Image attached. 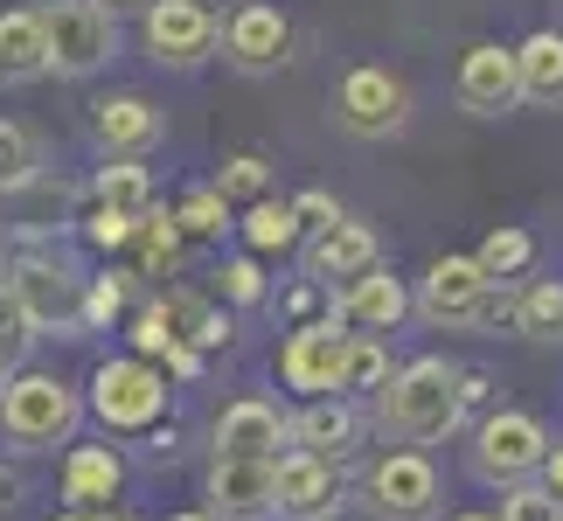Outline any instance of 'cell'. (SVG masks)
I'll use <instances>...</instances> for the list:
<instances>
[{
	"instance_id": "obj_1",
	"label": "cell",
	"mask_w": 563,
	"mask_h": 521,
	"mask_svg": "<svg viewBox=\"0 0 563 521\" xmlns=\"http://www.w3.org/2000/svg\"><path fill=\"white\" fill-rule=\"evenodd\" d=\"M376 424L397 445H431L460 424V368L445 355H418L404 368H389V383L376 389Z\"/></svg>"
},
{
	"instance_id": "obj_2",
	"label": "cell",
	"mask_w": 563,
	"mask_h": 521,
	"mask_svg": "<svg viewBox=\"0 0 563 521\" xmlns=\"http://www.w3.org/2000/svg\"><path fill=\"white\" fill-rule=\"evenodd\" d=\"M84 418V397L70 383L56 376H35V368H21V376L0 383V439L14 452H49V445H70V431Z\"/></svg>"
},
{
	"instance_id": "obj_3",
	"label": "cell",
	"mask_w": 563,
	"mask_h": 521,
	"mask_svg": "<svg viewBox=\"0 0 563 521\" xmlns=\"http://www.w3.org/2000/svg\"><path fill=\"white\" fill-rule=\"evenodd\" d=\"M42 35H49L56 77H91L119 56V8L112 0H42Z\"/></svg>"
},
{
	"instance_id": "obj_4",
	"label": "cell",
	"mask_w": 563,
	"mask_h": 521,
	"mask_svg": "<svg viewBox=\"0 0 563 521\" xmlns=\"http://www.w3.org/2000/svg\"><path fill=\"white\" fill-rule=\"evenodd\" d=\"M334 125L349 140H397L410 125V84L383 63H355L334 84Z\"/></svg>"
},
{
	"instance_id": "obj_5",
	"label": "cell",
	"mask_w": 563,
	"mask_h": 521,
	"mask_svg": "<svg viewBox=\"0 0 563 521\" xmlns=\"http://www.w3.org/2000/svg\"><path fill=\"white\" fill-rule=\"evenodd\" d=\"M362 501H369L376 521H431L445 501V487H439V466L418 445H397L362 473Z\"/></svg>"
},
{
	"instance_id": "obj_6",
	"label": "cell",
	"mask_w": 563,
	"mask_h": 521,
	"mask_svg": "<svg viewBox=\"0 0 563 521\" xmlns=\"http://www.w3.org/2000/svg\"><path fill=\"white\" fill-rule=\"evenodd\" d=\"M91 410L104 431H146L167 410V376L146 355H112L91 368Z\"/></svg>"
},
{
	"instance_id": "obj_7",
	"label": "cell",
	"mask_w": 563,
	"mask_h": 521,
	"mask_svg": "<svg viewBox=\"0 0 563 521\" xmlns=\"http://www.w3.org/2000/svg\"><path fill=\"white\" fill-rule=\"evenodd\" d=\"M543 452H550V431L529 418V410H494V418L473 431V480L487 487H515V480H536L543 473Z\"/></svg>"
},
{
	"instance_id": "obj_8",
	"label": "cell",
	"mask_w": 563,
	"mask_h": 521,
	"mask_svg": "<svg viewBox=\"0 0 563 521\" xmlns=\"http://www.w3.org/2000/svg\"><path fill=\"white\" fill-rule=\"evenodd\" d=\"M146 56L161 63V70H195V63H209V49L223 42L216 29V14L202 0H146Z\"/></svg>"
},
{
	"instance_id": "obj_9",
	"label": "cell",
	"mask_w": 563,
	"mask_h": 521,
	"mask_svg": "<svg viewBox=\"0 0 563 521\" xmlns=\"http://www.w3.org/2000/svg\"><path fill=\"white\" fill-rule=\"evenodd\" d=\"M14 292H21V307H29L35 334H63V341L84 334V278L70 265H56V257H29V265L14 271Z\"/></svg>"
},
{
	"instance_id": "obj_10",
	"label": "cell",
	"mask_w": 563,
	"mask_h": 521,
	"mask_svg": "<svg viewBox=\"0 0 563 521\" xmlns=\"http://www.w3.org/2000/svg\"><path fill=\"white\" fill-rule=\"evenodd\" d=\"M341 355H349V334L334 320H299L278 347V376H286V389H307V397H341Z\"/></svg>"
},
{
	"instance_id": "obj_11",
	"label": "cell",
	"mask_w": 563,
	"mask_h": 521,
	"mask_svg": "<svg viewBox=\"0 0 563 521\" xmlns=\"http://www.w3.org/2000/svg\"><path fill=\"white\" fill-rule=\"evenodd\" d=\"M202 494H209V514L216 521H272L278 514L272 459H236V452H216Z\"/></svg>"
},
{
	"instance_id": "obj_12",
	"label": "cell",
	"mask_w": 563,
	"mask_h": 521,
	"mask_svg": "<svg viewBox=\"0 0 563 521\" xmlns=\"http://www.w3.org/2000/svg\"><path fill=\"white\" fill-rule=\"evenodd\" d=\"M494 278L473 265V257H439L424 271V292H418V313L431 328H481V307H487Z\"/></svg>"
},
{
	"instance_id": "obj_13",
	"label": "cell",
	"mask_w": 563,
	"mask_h": 521,
	"mask_svg": "<svg viewBox=\"0 0 563 521\" xmlns=\"http://www.w3.org/2000/svg\"><path fill=\"white\" fill-rule=\"evenodd\" d=\"M286 49H292V21H286V8H272V0H244V8L223 21V56H230L244 77L278 70V63H286Z\"/></svg>"
},
{
	"instance_id": "obj_14",
	"label": "cell",
	"mask_w": 563,
	"mask_h": 521,
	"mask_svg": "<svg viewBox=\"0 0 563 521\" xmlns=\"http://www.w3.org/2000/svg\"><path fill=\"white\" fill-rule=\"evenodd\" d=\"M452 91H460V104L473 119H501L522 104V77H515V49H501V42H473V49L460 56V77H452Z\"/></svg>"
},
{
	"instance_id": "obj_15",
	"label": "cell",
	"mask_w": 563,
	"mask_h": 521,
	"mask_svg": "<svg viewBox=\"0 0 563 521\" xmlns=\"http://www.w3.org/2000/svg\"><path fill=\"white\" fill-rule=\"evenodd\" d=\"M272 487H278V514H292V521H328L341 508L334 459H313V452H299V445L272 459Z\"/></svg>"
},
{
	"instance_id": "obj_16",
	"label": "cell",
	"mask_w": 563,
	"mask_h": 521,
	"mask_svg": "<svg viewBox=\"0 0 563 521\" xmlns=\"http://www.w3.org/2000/svg\"><path fill=\"white\" fill-rule=\"evenodd\" d=\"M91 133H98V146L104 154H125V160H140L146 146H154L161 133H167V119L146 104L140 91H112V98H98L91 104Z\"/></svg>"
},
{
	"instance_id": "obj_17",
	"label": "cell",
	"mask_w": 563,
	"mask_h": 521,
	"mask_svg": "<svg viewBox=\"0 0 563 521\" xmlns=\"http://www.w3.org/2000/svg\"><path fill=\"white\" fill-rule=\"evenodd\" d=\"M286 445L313 452V459H349V452L362 445V410H355L349 397H313V403L286 424Z\"/></svg>"
},
{
	"instance_id": "obj_18",
	"label": "cell",
	"mask_w": 563,
	"mask_h": 521,
	"mask_svg": "<svg viewBox=\"0 0 563 521\" xmlns=\"http://www.w3.org/2000/svg\"><path fill=\"white\" fill-rule=\"evenodd\" d=\"M278 445H286V424H278V410L265 397L223 403V418H216V452H236V459H278Z\"/></svg>"
},
{
	"instance_id": "obj_19",
	"label": "cell",
	"mask_w": 563,
	"mask_h": 521,
	"mask_svg": "<svg viewBox=\"0 0 563 521\" xmlns=\"http://www.w3.org/2000/svg\"><path fill=\"white\" fill-rule=\"evenodd\" d=\"M376 265V230L369 223H328V230H313V244H307V278H320V286H334V278H355V271H369Z\"/></svg>"
},
{
	"instance_id": "obj_20",
	"label": "cell",
	"mask_w": 563,
	"mask_h": 521,
	"mask_svg": "<svg viewBox=\"0 0 563 521\" xmlns=\"http://www.w3.org/2000/svg\"><path fill=\"white\" fill-rule=\"evenodd\" d=\"M334 313L341 320H355V328H369V334H389L397 320L410 313V292H404V278H389V271H355L349 278V292L334 299Z\"/></svg>"
},
{
	"instance_id": "obj_21",
	"label": "cell",
	"mask_w": 563,
	"mask_h": 521,
	"mask_svg": "<svg viewBox=\"0 0 563 521\" xmlns=\"http://www.w3.org/2000/svg\"><path fill=\"white\" fill-rule=\"evenodd\" d=\"M119 487H125V459L112 445H77L70 459H63V501L84 508V514H98Z\"/></svg>"
},
{
	"instance_id": "obj_22",
	"label": "cell",
	"mask_w": 563,
	"mask_h": 521,
	"mask_svg": "<svg viewBox=\"0 0 563 521\" xmlns=\"http://www.w3.org/2000/svg\"><path fill=\"white\" fill-rule=\"evenodd\" d=\"M49 70V35H42V14L35 8H8L0 14V77L8 84H29Z\"/></svg>"
},
{
	"instance_id": "obj_23",
	"label": "cell",
	"mask_w": 563,
	"mask_h": 521,
	"mask_svg": "<svg viewBox=\"0 0 563 521\" xmlns=\"http://www.w3.org/2000/svg\"><path fill=\"white\" fill-rule=\"evenodd\" d=\"M515 77H522V104H563V35L536 29L522 49H515Z\"/></svg>"
},
{
	"instance_id": "obj_24",
	"label": "cell",
	"mask_w": 563,
	"mask_h": 521,
	"mask_svg": "<svg viewBox=\"0 0 563 521\" xmlns=\"http://www.w3.org/2000/svg\"><path fill=\"white\" fill-rule=\"evenodd\" d=\"M161 313H167V334H175L181 347H195V355L230 341V320L216 313L202 292H167V299H161Z\"/></svg>"
},
{
	"instance_id": "obj_25",
	"label": "cell",
	"mask_w": 563,
	"mask_h": 521,
	"mask_svg": "<svg viewBox=\"0 0 563 521\" xmlns=\"http://www.w3.org/2000/svg\"><path fill=\"white\" fill-rule=\"evenodd\" d=\"M515 334H529L543 347H563V286H556V278L515 292Z\"/></svg>"
},
{
	"instance_id": "obj_26",
	"label": "cell",
	"mask_w": 563,
	"mask_h": 521,
	"mask_svg": "<svg viewBox=\"0 0 563 521\" xmlns=\"http://www.w3.org/2000/svg\"><path fill=\"white\" fill-rule=\"evenodd\" d=\"M42 181V140L21 119H0V195H21Z\"/></svg>"
},
{
	"instance_id": "obj_27",
	"label": "cell",
	"mask_w": 563,
	"mask_h": 521,
	"mask_svg": "<svg viewBox=\"0 0 563 521\" xmlns=\"http://www.w3.org/2000/svg\"><path fill=\"white\" fill-rule=\"evenodd\" d=\"M91 195H98V209H119V215H140L146 202H154V181H146V167L140 160H104L98 167V181H91Z\"/></svg>"
},
{
	"instance_id": "obj_28",
	"label": "cell",
	"mask_w": 563,
	"mask_h": 521,
	"mask_svg": "<svg viewBox=\"0 0 563 521\" xmlns=\"http://www.w3.org/2000/svg\"><path fill=\"white\" fill-rule=\"evenodd\" d=\"M389 383V341L383 334H349V355H341V397H376Z\"/></svg>"
},
{
	"instance_id": "obj_29",
	"label": "cell",
	"mask_w": 563,
	"mask_h": 521,
	"mask_svg": "<svg viewBox=\"0 0 563 521\" xmlns=\"http://www.w3.org/2000/svg\"><path fill=\"white\" fill-rule=\"evenodd\" d=\"M133 236H140V265H146V278H161V271L181 265V215H167V209L146 202L140 223H133Z\"/></svg>"
},
{
	"instance_id": "obj_30",
	"label": "cell",
	"mask_w": 563,
	"mask_h": 521,
	"mask_svg": "<svg viewBox=\"0 0 563 521\" xmlns=\"http://www.w3.org/2000/svg\"><path fill=\"white\" fill-rule=\"evenodd\" d=\"M529 257H536V236L529 230H494L473 265H481L487 278H515V271H529Z\"/></svg>"
},
{
	"instance_id": "obj_31",
	"label": "cell",
	"mask_w": 563,
	"mask_h": 521,
	"mask_svg": "<svg viewBox=\"0 0 563 521\" xmlns=\"http://www.w3.org/2000/svg\"><path fill=\"white\" fill-rule=\"evenodd\" d=\"M244 236H251V251H292V244H299L292 202H257V209L244 215Z\"/></svg>"
},
{
	"instance_id": "obj_32",
	"label": "cell",
	"mask_w": 563,
	"mask_h": 521,
	"mask_svg": "<svg viewBox=\"0 0 563 521\" xmlns=\"http://www.w3.org/2000/svg\"><path fill=\"white\" fill-rule=\"evenodd\" d=\"M42 334H35V320H29V307H21V292H14V278L0 286V355H8V368L29 355Z\"/></svg>"
},
{
	"instance_id": "obj_33",
	"label": "cell",
	"mask_w": 563,
	"mask_h": 521,
	"mask_svg": "<svg viewBox=\"0 0 563 521\" xmlns=\"http://www.w3.org/2000/svg\"><path fill=\"white\" fill-rule=\"evenodd\" d=\"M501 521H563V501L543 480H515L508 501H501Z\"/></svg>"
},
{
	"instance_id": "obj_34",
	"label": "cell",
	"mask_w": 563,
	"mask_h": 521,
	"mask_svg": "<svg viewBox=\"0 0 563 521\" xmlns=\"http://www.w3.org/2000/svg\"><path fill=\"white\" fill-rule=\"evenodd\" d=\"M181 230H195V236H223L230 230V202L216 188H195L188 202H181Z\"/></svg>"
},
{
	"instance_id": "obj_35",
	"label": "cell",
	"mask_w": 563,
	"mask_h": 521,
	"mask_svg": "<svg viewBox=\"0 0 563 521\" xmlns=\"http://www.w3.org/2000/svg\"><path fill=\"white\" fill-rule=\"evenodd\" d=\"M265 181H272L265 160H257V154H236V160L223 167V181H216V195H223V202H236V195H244V202H251V195H265Z\"/></svg>"
},
{
	"instance_id": "obj_36",
	"label": "cell",
	"mask_w": 563,
	"mask_h": 521,
	"mask_svg": "<svg viewBox=\"0 0 563 521\" xmlns=\"http://www.w3.org/2000/svg\"><path fill=\"white\" fill-rule=\"evenodd\" d=\"M119 307H125V278H91L84 286V328H104Z\"/></svg>"
},
{
	"instance_id": "obj_37",
	"label": "cell",
	"mask_w": 563,
	"mask_h": 521,
	"mask_svg": "<svg viewBox=\"0 0 563 521\" xmlns=\"http://www.w3.org/2000/svg\"><path fill=\"white\" fill-rule=\"evenodd\" d=\"M133 223H140V215L91 209V223H84V230H91V244H98V251H119V244H133Z\"/></svg>"
},
{
	"instance_id": "obj_38",
	"label": "cell",
	"mask_w": 563,
	"mask_h": 521,
	"mask_svg": "<svg viewBox=\"0 0 563 521\" xmlns=\"http://www.w3.org/2000/svg\"><path fill=\"white\" fill-rule=\"evenodd\" d=\"M292 223H299V230H328V223H341V202H334L328 188H307V195L292 202Z\"/></svg>"
},
{
	"instance_id": "obj_39",
	"label": "cell",
	"mask_w": 563,
	"mask_h": 521,
	"mask_svg": "<svg viewBox=\"0 0 563 521\" xmlns=\"http://www.w3.org/2000/svg\"><path fill=\"white\" fill-rule=\"evenodd\" d=\"M223 292L236 299V307H257V299H265V271H257V257H236V265L223 271Z\"/></svg>"
},
{
	"instance_id": "obj_40",
	"label": "cell",
	"mask_w": 563,
	"mask_h": 521,
	"mask_svg": "<svg viewBox=\"0 0 563 521\" xmlns=\"http://www.w3.org/2000/svg\"><path fill=\"white\" fill-rule=\"evenodd\" d=\"M543 487L563 501V445H550V452H543Z\"/></svg>"
},
{
	"instance_id": "obj_41",
	"label": "cell",
	"mask_w": 563,
	"mask_h": 521,
	"mask_svg": "<svg viewBox=\"0 0 563 521\" xmlns=\"http://www.w3.org/2000/svg\"><path fill=\"white\" fill-rule=\"evenodd\" d=\"M21 501V473H0V508H14Z\"/></svg>"
},
{
	"instance_id": "obj_42",
	"label": "cell",
	"mask_w": 563,
	"mask_h": 521,
	"mask_svg": "<svg viewBox=\"0 0 563 521\" xmlns=\"http://www.w3.org/2000/svg\"><path fill=\"white\" fill-rule=\"evenodd\" d=\"M63 521H98V514H84V508H70V514H63Z\"/></svg>"
},
{
	"instance_id": "obj_43",
	"label": "cell",
	"mask_w": 563,
	"mask_h": 521,
	"mask_svg": "<svg viewBox=\"0 0 563 521\" xmlns=\"http://www.w3.org/2000/svg\"><path fill=\"white\" fill-rule=\"evenodd\" d=\"M167 521H216V514H167Z\"/></svg>"
},
{
	"instance_id": "obj_44",
	"label": "cell",
	"mask_w": 563,
	"mask_h": 521,
	"mask_svg": "<svg viewBox=\"0 0 563 521\" xmlns=\"http://www.w3.org/2000/svg\"><path fill=\"white\" fill-rule=\"evenodd\" d=\"M460 521H501V514H460Z\"/></svg>"
},
{
	"instance_id": "obj_45",
	"label": "cell",
	"mask_w": 563,
	"mask_h": 521,
	"mask_svg": "<svg viewBox=\"0 0 563 521\" xmlns=\"http://www.w3.org/2000/svg\"><path fill=\"white\" fill-rule=\"evenodd\" d=\"M8 376H14V368H8V355H0V383H8Z\"/></svg>"
},
{
	"instance_id": "obj_46",
	"label": "cell",
	"mask_w": 563,
	"mask_h": 521,
	"mask_svg": "<svg viewBox=\"0 0 563 521\" xmlns=\"http://www.w3.org/2000/svg\"><path fill=\"white\" fill-rule=\"evenodd\" d=\"M112 8H146V0H112Z\"/></svg>"
},
{
	"instance_id": "obj_47",
	"label": "cell",
	"mask_w": 563,
	"mask_h": 521,
	"mask_svg": "<svg viewBox=\"0 0 563 521\" xmlns=\"http://www.w3.org/2000/svg\"><path fill=\"white\" fill-rule=\"evenodd\" d=\"M98 521H104V514H98ZM119 521H125V514H119Z\"/></svg>"
},
{
	"instance_id": "obj_48",
	"label": "cell",
	"mask_w": 563,
	"mask_h": 521,
	"mask_svg": "<svg viewBox=\"0 0 563 521\" xmlns=\"http://www.w3.org/2000/svg\"><path fill=\"white\" fill-rule=\"evenodd\" d=\"M0 84H8V77H0Z\"/></svg>"
}]
</instances>
